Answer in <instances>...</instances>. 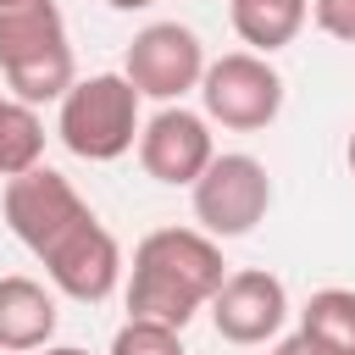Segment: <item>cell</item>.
<instances>
[{
  "mask_svg": "<svg viewBox=\"0 0 355 355\" xmlns=\"http://www.w3.org/2000/svg\"><path fill=\"white\" fill-rule=\"evenodd\" d=\"M227 261L222 244L200 227H155L133 250V277H128V316H150L166 327H189L194 311L211 305L222 288Z\"/></svg>",
  "mask_w": 355,
  "mask_h": 355,
  "instance_id": "obj_1",
  "label": "cell"
},
{
  "mask_svg": "<svg viewBox=\"0 0 355 355\" xmlns=\"http://www.w3.org/2000/svg\"><path fill=\"white\" fill-rule=\"evenodd\" d=\"M0 72L11 100L22 105H44L72 89V44L55 0L0 6Z\"/></svg>",
  "mask_w": 355,
  "mask_h": 355,
  "instance_id": "obj_2",
  "label": "cell"
},
{
  "mask_svg": "<svg viewBox=\"0 0 355 355\" xmlns=\"http://www.w3.org/2000/svg\"><path fill=\"white\" fill-rule=\"evenodd\" d=\"M139 89L122 72H94V78H72V89L61 94V116L55 133L78 161H116L139 144Z\"/></svg>",
  "mask_w": 355,
  "mask_h": 355,
  "instance_id": "obj_3",
  "label": "cell"
},
{
  "mask_svg": "<svg viewBox=\"0 0 355 355\" xmlns=\"http://www.w3.org/2000/svg\"><path fill=\"white\" fill-rule=\"evenodd\" d=\"M189 194H194V222L211 239H244L272 211V178L244 150L211 155V166L189 183Z\"/></svg>",
  "mask_w": 355,
  "mask_h": 355,
  "instance_id": "obj_4",
  "label": "cell"
},
{
  "mask_svg": "<svg viewBox=\"0 0 355 355\" xmlns=\"http://www.w3.org/2000/svg\"><path fill=\"white\" fill-rule=\"evenodd\" d=\"M200 100H205V122H222L233 133H261L283 111V78L266 55L233 50L222 61H205Z\"/></svg>",
  "mask_w": 355,
  "mask_h": 355,
  "instance_id": "obj_5",
  "label": "cell"
},
{
  "mask_svg": "<svg viewBox=\"0 0 355 355\" xmlns=\"http://www.w3.org/2000/svg\"><path fill=\"white\" fill-rule=\"evenodd\" d=\"M200 72H205V44L183 22L139 28L122 61V78L139 89V100H161V105H178L189 89H200Z\"/></svg>",
  "mask_w": 355,
  "mask_h": 355,
  "instance_id": "obj_6",
  "label": "cell"
},
{
  "mask_svg": "<svg viewBox=\"0 0 355 355\" xmlns=\"http://www.w3.org/2000/svg\"><path fill=\"white\" fill-rule=\"evenodd\" d=\"M94 211L83 205V194L55 172V166H28L17 178H6V227L33 250L44 255L50 244H61L78 222H89Z\"/></svg>",
  "mask_w": 355,
  "mask_h": 355,
  "instance_id": "obj_7",
  "label": "cell"
},
{
  "mask_svg": "<svg viewBox=\"0 0 355 355\" xmlns=\"http://www.w3.org/2000/svg\"><path fill=\"white\" fill-rule=\"evenodd\" d=\"M216 155V139H211V122L189 105H161L144 128H139V166L155 178V183H172V189H189Z\"/></svg>",
  "mask_w": 355,
  "mask_h": 355,
  "instance_id": "obj_8",
  "label": "cell"
},
{
  "mask_svg": "<svg viewBox=\"0 0 355 355\" xmlns=\"http://www.w3.org/2000/svg\"><path fill=\"white\" fill-rule=\"evenodd\" d=\"M44 272L50 283L67 294V300H83V305H100L116 283H122V244L100 227V216L78 222L61 244H50L44 255Z\"/></svg>",
  "mask_w": 355,
  "mask_h": 355,
  "instance_id": "obj_9",
  "label": "cell"
},
{
  "mask_svg": "<svg viewBox=\"0 0 355 355\" xmlns=\"http://www.w3.org/2000/svg\"><path fill=\"white\" fill-rule=\"evenodd\" d=\"M205 311L227 344H266V338H277V327L288 316V288H283V277L244 266V272L222 277V288L211 294Z\"/></svg>",
  "mask_w": 355,
  "mask_h": 355,
  "instance_id": "obj_10",
  "label": "cell"
},
{
  "mask_svg": "<svg viewBox=\"0 0 355 355\" xmlns=\"http://www.w3.org/2000/svg\"><path fill=\"white\" fill-rule=\"evenodd\" d=\"M50 333H55V294L22 272L0 277V349L33 355L50 344Z\"/></svg>",
  "mask_w": 355,
  "mask_h": 355,
  "instance_id": "obj_11",
  "label": "cell"
},
{
  "mask_svg": "<svg viewBox=\"0 0 355 355\" xmlns=\"http://www.w3.org/2000/svg\"><path fill=\"white\" fill-rule=\"evenodd\" d=\"M227 11H233V33L255 55H272V50L294 44V33L311 17V0H227Z\"/></svg>",
  "mask_w": 355,
  "mask_h": 355,
  "instance_id": "obj_12",
  "label": "cell"
},
{
  "mask_svg": "<svg viewBox=\"0 0 355 355\" xmlns=\"http://www.w3.org/2000/svg\"><path fill=\"white\" fill-rule=\"evenodd\" d=\"M300 338L316 355H355V288H316L300 311Z\"/></svg>",
  "mask_w": 355,
  "mask_h": 355,
  "instance_id": "obj_13",
  "label": "cell"
},
{
  "mask_svg": "<svg viewBox=\"0 0 355 355\" xmlns=\"http://www.w3.org/2000/svg\"><path fill=\"white\" fill-rule=\"evenodd\" d=\"M39 155H44V122H39V111L0 94V178H17L28 166H39Z\"/></svg>",
  "mask_w": 355,
  "mask_h": 355,
  "instance_id": "obj_14",
  "label": "cell"
},
{
  "mask_svg": "<svg viewBox=\"0 0 355 355\" xmlns=\"http://www.w3.org/2000/svg\"><path fill=\"white\" fill-rule=\"evenodd\" d=\"M111 355H183V333L150 316H128L111 338Z\"/></svg>",
  "mask_w": 355,
  "mask_h": 355,
  "instance_id": "obj_15",
  "label": "cell"
},
{
  "mask_svg": "<svg viewBox=\"0 0 355 355\" xmlns=\"http://www.w3.org/2000/svg\"><path fill=\"white\" fill-rule=\"evenodd\" d=\"M311 17L327 39H344L355 44V0H311Z\"/></svg>",
  "mask_w": 355,
  "mask_h": 355,
  "instance_id": "obj_16",
  "label": "cell"
},
{
  "mask_svg": "<svg viewBox=\"0 0 355 355\" xmlns=\"http://www.w3.org/2000/svg\"><path fill=\"white\" fill-rule=\"evenodd\" d=\"M272 355H316V349H311V344H305V338L294 333V338H283V344H272Z\"/></svg>",
  "mask_w": 355,
  "mask_h": 355,
  "instance_id": "obj_17",
  "label": "cell"
},
{
  "mask_svg": "<svg viewBox=\"0 0 355 355\" xmlns=\"http://www.w3.org/2000/svg\"><path fill=\"white\" fill-rule=\"evenodd\" d=\"M33 355H89V349H78V344H44V349H33Z\"/></svg>",
  "mask_w": 355,
  "mask_h": 355,
  "instance_id": "obj_18",
  "label": "cell"
},
{
  "mask_svg": "<svg viewBox=\"0 0 355 355\" xmlns=\"http://www.w3.org/2000/svg\"><path fill=\"white\" fill-rule=\"evenodd\" d=\"M111 11H144V6H155V0H105Z\"/></svg>",
  "mask_w": 355,
  "mask_h": 355,
  "instance_id": "obj_19",
  "label": "cell"
},
{
  "mask_svg": "<svg viewBox=\"0 0 355 355\" xmlns=\"http://www.w3.org/2000/svg\"><path fill=\"white\" fill-rule=\"evenodd\" d=\"M344 161H349V172H355V128H349V144H344Z\"/></svg>",
  "mask_w": 355,
  "mask_h": 355,
  "instance_id": "obj_20",
  "label": "cell"
},
{
  "mask_svg": "<svg viewBox=\"0 0 355 355\" xmlns=\"http://www.w3.org/2000/svg\"><path fill=\"white\" fill-rule=\"evenodd\" d=\"M0 6H17V0H0Z\"/></svg>",
  "mask_w": 355,
  "mask_h": 355,
  "instance_id": "obj_21",
  "label": "cell"
}]
</instances>
